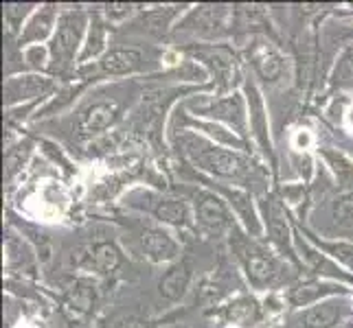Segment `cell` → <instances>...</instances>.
Segmentation results:
<instances>
[{
    "label": "cell",
    "mask_w": 353,
    "mask_h": 328,
    "mask_svg": "<svg viewBox=\"0 0 353 328\" xmlns=\"http://www.w3.org/2000/svg\"><path fill=\"white\" fill-rule=\"evenodd\" d=\"M185 147H187V153L191 155V160L213 175L239 179L250 171L248 160H243L239 153L226 151L220 147H209V144H204L200 140H189Z\"/></svg>",
    "instance_id": "6da1fadb"
},
{
    "label": "cell",
    "mask_w": 353,
    "mask_h": 328,
    "mask_svg": "<svg viewBox=\"0 0 353 328\" xmlns=\"http://www.w3.org/2000/svg\"><path fill=\"white\" fill-rule=\"evenodd\" d=\"M83 24H86V16H83L81 11H68V14L59 18L57 31L53 35V44H51V57H53L55 68L62 70L75 59V51L83 33Z\"/></svg>",
    "instance_id": "7a4b0ae2"
},
{
    "label": "cell",
    "mask_w": 353,
    "mask_h": 328,
    "mask_svg": "<svg viewBox=\"0 0 353 328\" xmlns=\"http://www.w3.org/2000/svg\"><path fill=\"white\" fill-rule=\"evenodd\" d=\"M196 217L204 230L213 234H220L230 226V215L220 197L211 195V193H202L196 204Z\"/></svg>",
    "instance_id": "3957f363"
},
{
    "label": "cell",
    "mask_w": 353,
    "mask_h": 328,
    "mask_svg": "<svg viewBox=\"0 0 353 328\" xmlns=\"http://www.w3.org/2000/svg\"><path fill=\"white\" fill-rule=\"evenodd\" d=\"M241 261L246 267V276L254 287H265L276 276V261L259 248H248L241 252Z\"/></svg>",
    "instance_id": "277c9868"
},
{
    "label": "cell",
    "mask_w": 353,
    "mask_h": 328,
    "mask_svg": "<svg viewBox=\"0 0 353 328\" xmlns=\"http://www.w3.org/2000/svg\"><path fill=\"white\" fill-rule=\"evenodd\" d=\"M343 315V305L336 300L319 302L316 307L305 309L299 313L296 318H292V328H334Z\"/></svg>",
    "instance_id": "5b68a950"
},
{
    "label": "cell",
    "mask_w": 353,
    "mask_h": 328,
    "mask_svg": "<svg viewBox=\"0 0 353 328\" xmlns=\"http://www.w3.org/2000/svg\"><path fill=\"white\" fill-rule=\"evenodd\" d=\"M141 245L145 256L154 263H167L178 256V243L161 228H148L141 234Z\"/></svg>",
    "instance_id": "8992f818"
},
{
    "label": "cell",
    "mask_w": 353,
    "mask_h": 328,
    "mask_svg": "<svg viewBox=\"0 0 353 328\" xmlns=\"http://www.w3.org/2000/svg\"><path fill=\"white\" fill-rule=\"evenodd\" d=\"M263 212H265L268 232H270L272 241L276 243V248L281 252H288L292 256L290 226H288V215H285V208L281 206V201L276 197H268L263 204Z\"/></svg>",
    "instance_id": "52a82bcc"
},
{
    "label": "cell",
    "mask_w": 353,
    "mask_h": 328,
    "mask_svg": "<svg viewBox=\"0 0 353 328\" xmlns=\"http://www.w3.org/2000/svg\"><path fill=\"white\" fill-rule=\"evenodd\" d=\"M53 88L51 79L44 77H14L5 83V103H18V101H27L35 99V96H42Z\"/></svg>",
    "instance_id": "ba28073f"
},
{
    "label": "cell",
    "mask_w": 353,
    "mask_h": 328,
    "mask_svg": "<svg viewBox=\"0 0 353 328\" xmlns=\"http://www.w3.org/2000/svg\"><path fill=\"white\" fill-rule=\"evenodd\" d=\"M189 283H191V265L187 261H180L165 272L161 283H158V291L169 302H176L187 294Z\"/></svg>",
    "instance_id": "9c48e42d"
},
{
    "label": "cell",
    "mask_w": 353,
    "mask_h": 328,
    "mask_svg": "<svg viewBox=\"0 0 353 328\" xmlns=\"http://www.w3.org/2000/svg\"><path fill=\"white\" fill-rule=\"evenodd\" d=\"M143 66V55L134 48H114L101 59V70L105 75H130Z\"/></svg>",
    "instance_id": "30bf717a"
},
{
    "label": "cell",
    "mask_w": 353,
    "mask_h": 328,
    "mask_svg": "<svg viewBox=\"0 0 353 328\" xmlns=\"http://www.w3.org/2000/svg\"><path fill=\"white\" fill-rule=\"evenodd\" d=\"M206 114H211L215 118H222L226 123H230L233 127H237L241 133L246 129V112H243V101L241 94H233L228 99H220L215 101L213 105H209L204 109Z\"/></svg>",
    "instance_id": "8fae6325"
},
{
    "label": "cell",
    "mask_w": 353,
    "mask_h": 328,
    "mask_svg": "<svg viewBox=\"0 0 353 328\" xmlns=\"http://www.w3.org/2000/svg\"><path fill=\"white\" fill-rule=\"evenodd\" d=\"M154 215L156 219H161L165 223H172V226H187L191 212H189V206L185 199H161L154 206Z\"/></svg>",
    "instance_id": "7c38bea8"
},
{
    "label": "cell",
    "mask_w": 353,
    "mask_h": 328,
    "mask_svg": "<svg viewBox=\"0 0 353 328\" xmlns=\"http://www.w3.org/2000/svg\"><path fill=\"white\" fill-rule=\"evenodd\" d=\"M117 116V107L110 103H94L90 105L86 112L81 114V129L83 131H101L105 127H110V123Z\"/></svg>",
    "instance_id": "4fadbf2b"
},
{
    "label": "cell",
    "mask_w": 353,
    "mask_h": 328,
    "mask_svg": "<svg viewBox=\"0 0 353 328\" xmlns=\"http://www.w3.org/2000/svg\"><path fill=\"white\" fill-rule=\"evenodd\" d=\"M226 195L230 197V204L235 206V210L241 215L243 223H246L248 232L250 234H259L261 232V226H259V219L252 210V204H250V195L248 193H241V190H224Z\"/></svg>",
    "instance_id": "5bb4252c"
},
{
    "label": "cell",
    "mask_w": 353,
    "mask_h": 328,
    "mask_svg": "<svg viewBox=\"0 0 353 328\" xmlns=\"http://www.w3.org/2000/svg\"><path fill=\"white\" fill-rule=\"evenodd\" d=\"M92 265L97 272L101 274H112L121 265V252L114 243H99L92 250Z\"/></svg>",
    "instance_id": "9a60e30c"
},
{
    "label": "cell",
    "mask_w": 353,
    "mask_h": 328,
    "mask_svg": "<svg viewBox=\"0 0 353 328\" xmlns=\"http://www.w3.org/2000/svg\"><path fill=\"white\" fill-rule=\"evenodd\" d=\"M336 287L332 285H321V283H305V285H299L296 289H292L290 294V302L294 307H307L312 305L314 300H319L327 294H334Z\"/></svg>",
    "instance_id": "2e32d148"
},
{
    "label": "cell",
    "mask_w": 353,
    "mask_h": 328,
    "mask_svg": "<svg viewBox=\"0 0 353 328\" xmlns=\"http://www.w3.org/2000/svg\"><path fill=\"white\" fill-rule=\"evenodd\" d=\"M53 20H55V11L53 7H46L42 9L38 16H35L24 35L20 38V42H38V40H44L48 33H51V27H53Z\"/></svg>",
    "instance_id": "e0dca14e"
},
{
    "label": "cell",
    "mask_w": 353,
    "mask_h": 328,
    "mask_svg": "<svg viewBox=\"0 0 353 328\" xmlns=\"http://www.w3.org/2000/svg\"><path fill=\"white\" fill-rule=\"evenodd\" d=\"M224 318H226L228 322H235V324L248 326V324H252V322H257V320H259V307L254 305L252 300H248V298H239V300H235L230 307H226Z\"/></svg>",
    "instance_id": "ac0fdd59"
},
{
    "label": "cell",
    "mask_w": 353,
    "mask_h": 328,
    "mask_svg": "<svg viewBox=\"0 0 353 328\" xmlns=\"http://www.w3.org/2000/svg\"><path fill=\"white\" fill-rule=\"evenodd\" d=\"M323 155H325V160L330 162L332 171H334V175L338 179V184L343 188H347L353 182V164H351V160L340 151H332V149H323Z\"/></svg>",
    "instance_id": "d6986e66"
},
{
    "label": "cell",
    "mask_w": 353,
    "mask_h": 328,
    "mask_svg": "<svg viewBox=\"0 0 353 328\" xmlns=\"http://www.w3.org/2000/svg\"><path fill=\"white\" fill-rule=\"evenodd\" d=\"M254 68H257V72L265 81H276L283 75V59L276 53H265L254 59Z\"/></svg>",
    "instance_id": "ffe728a7"
},
{
    "label": "cell",
    "mask_w": 353,
    "mask_h": 328,
    "mask_svg": "<svg viewBox=\"0 0 353 328\" xmlns=\"http://www.w3.org/2000/svg\"><path fill=\"white\" fill-rule=\"evenodd\" d=\"M303 252H305V259L312 263V267H314V270L319 272V274L334 276V278H340V281H351V278H349L347 274L340 272L334 263H330V261H327V259L323 256V254H319L316 250H310V248L305 245V243H303Z\"/></svg>",
    "instance_id": "44dd1931"
},
{
    "label": "cell",
    "mask_w": 353,
    "mask_h": 328,
    "mask_svg": "<svg viewBox=\"0 0 353 328\" xmlns=\"http://www.w3.org/2000/svg\"><path fill=\"white\" fill-rule=\"evenodd\" d=\"M250 118H252V123H254V129H257V136L261 140V144L265 147V151L270 153V142H268V131H265V125H263V105H261V99H259V94L257 90H254L250 86Z\"/></svg>",
    "instance_id": "7402d4cb"
},
{
    "label": "cell",
    "mask_w": 353,
    "mask_h": 328,
    "mask_svg": "<svg viewBox=\"0 0 353 328\" xmlns=\"http://www.w3.org/2000/svg\"><path fill=\"white\" fill-rule=\"evenodd\" d=\"M103 44H105V27H103L101 20H94L92 27H90L88 44H86V48H83V53H81V62H86V59L94 57L103 48Z\"/></svg>",
    "instance_id": "603a6c76"
},
{
    "label": "cell",
    "mask_w": 353,
    "mask_h": 328,
    "mask_svg": "<svg viewBox=\"0 0 353 328\" xmlns=\"http://www.w3.org/2000/svg\"><path fill=\"white\" fill-rule=\"evenodd\" d=\"M316 245L323 248L325 252H330L334 259H338L340 263H345L349 270H353V245H351V243H325V241H316Z\"/></svg>",
    "instance_id": "cb8c5ba5"
},
{
    "label": "cell",
    "mask_w": 353,
    "mask_h": 328,
    "mask_svg": "<svg viewBox=\"0 0 353 328\" xmlns=\"http://www.w3.org/2000/svg\"><path fill=\"white\" fill-rule=\"evenodd\" d=\"M334 221L343 228H353V195H345L334 204Z\"/></svg>",
    "instance_id": "d4e9b609"
},
{
    "label": "cell",
    "mask_w": 353,
    "mask_h": 328,
    "mask_svg": "<svg viewBox=\"0 0 353 328\" xmlns=\"http://www.w3.org/2000/svg\"><path fill=\"white\" fill-rule=\"evenodd\" d=\"M334 77L336 79H353V48L345 51V55L340 57V62L334 70Z\"/></svg>",
    "instance_id": "484cf974"
},
{
    "label": "cell",
    "mask_w": 353,
    "mask_h": 328,
    "mask_svg": "<svg viewBox=\"0 0 353 328\" xmlns=\"http://www.w3.org/2000/svg\"><path fill=\"white\" fill-rule=\"evenodd\" d=\"M29 11V5H7V9H5V14H7V20L14 24V29H16V24H18V20H20V16H24Z\"/></svg>",
    "instance_id": "4316f807"
},
{
    "label": "cell",
    "mask_w": 353,
    "mask_h": 328,
    "mask_svg": "<svg viewBox=\"0 0 353 328\" xmlns=\"http://www.w3.org/2000/svg\"><path fill=\"white\" fill-rule=\"evenodd\" d=\"M112 328H152L148 322H143L139 318H123L112 324Z\"/></svg>",
    "instance_id": "83f0119b"
},
{
    "label": "cell",
    "mask_w": 353,
    "mask_h": 328,
    "mask_svg": "<svg viewBox=\"0 0 353 328\" xmlns=\"http://www.w3.org/2000/svg\"><path fill=\"white\" fill-rule=\"evenodd\" d=\"M114 14V16H125L130 14V7L128 5H108V16Z\"/></svg>",
    "instance_id": "f1b7e54d"
},
{
    "label": "cell",
    "mask_w": 353,
    "mask_h": 328,
    "mask_svg": "<svg viewBox=\"0 0 353 328\" xmlns=\"http://www.w3.org/2000/svg\"><path fill=\"white\" fill-rule=\"evenodd\" d=\"M345 328H353V324H349V326H345Z\"/></svg>",
    "instance_id": "f546056e"
}]
</instances>
